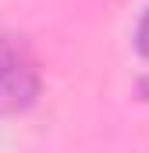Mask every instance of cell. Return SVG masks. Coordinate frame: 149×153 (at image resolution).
Returning <instances> with one entry per match:
<instances>
[{
	"instance_id": "obj_2",
	"label": "cell",
	"mask_w": 149,
	"mask_h": 153,
	"mask_svg": "<svg viewBox=\"0 0 149 153\" xmlns=\"http://www.w3.org/2000/svg\"><path fill=\"white\" fill-rule=\"evenodd\" d=\"M135 46H139L142 57H149V7H146V14L139 18V25H135Z\"/></svg>"
},
{
	"instance_id": "obj_1",
	"label": "cell",
	"mask_w": 149,
	"mask_h": 153,
	"mask_svg": "<svg viewBox=\"0 0 149 153\" xmlns=\"http://www.w3.org/2000/svg\"><path fill=\"white\" fill-rule=\"evenodd\" d=\"M39 89H43V71L29 39L0 32V117L29 111Z\"/></svg>"
}]
</instances>
